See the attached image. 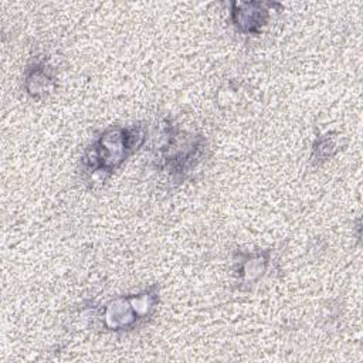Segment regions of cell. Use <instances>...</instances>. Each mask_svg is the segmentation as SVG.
Here are the masks:
<instances>
[{"label": "cell", "mask_w": 363, "mask_h": 363, "mask_svg": "<svg viewBox=\"0 0 363 363\" xmlns=\"http://www.w3.org/2000/svg\"><path fill=\"white\" fill-rule=\"evenodd\" d=\"M146 136L147 129L142 122L106 128L81 157V169L86 180L108 179L143 146Z\"/></svg>", "instance_id": "obj_1"}, {"label": "cell", "mask_w": 363, "mask_h": 363, "mask_svg": "<svg viewBox=\"0 0 363 363\" xmlns=\"http://www.w3.org/2000/svg\"><path fill=\"white\" fill-rule=\"evenodd\" d=\"M163 142L157 147L159 170L169 173L174 183L184 182L193 169L203 160L206 139L200 133L186 132L166 121L163 125Z\"/></svg>", "instance_id": "obj_2"}, {"label": "cell", "mask_w": 363, "mask_h": 363, "mask_svg": "<svg viewBox=\"0 0 363 363\" xmlns=\"http://www.w3.org/2000/svg\"><path fill=\"white\" fill-rule=\"evenodd\" d=\"M159 286L128 295H119L101 308L102 328L109 332H128L136 329L153 316L159 305Z\"/></svg>", "instance_id": "obj_3"}, {"label": "cell", "mask_w": 363, "mask_h": 363, "mask_svg": "<svg viewBox=\"0 0 363 363\" xmlns=\"http://www.w3.org/2000/svg\"><path fill=\"white\" fill-rule=\"evenodd\" d=\"M279 3L271 1H231L230 18L235 30L247 35H258L269 23L272 11H281Z\"/></svg>", "instance_id": "obj_4"}, {"label": "cell", "mask_w": 363, "mask_h": 363, "mask_svg": "<svg viewBox=\"0 0 363 363\" xmlns=\"http://www.w3.org/2000/svg\"><path fill=\"white\" fill-rule=\"evenodd\" d=\"M271 248L257 251H235L234 275L238 289H247L255 285L267 272L271 261Z\"/></svg>", "instance_id": "obj_5"}, {"label": "cell", "mask_w": 363, "mask_h": 363, "mask_svg": "<svg viewBox=\"0 0 363 363\" xmlns=\"http://www.w3.org/2000/svg\"><path fill=\"white\" fill-rule=\"evenodd\" d=\"M57 88V71L45 58H35L24 69V89L35 101H41Z\"/></svg>", "instance_id": "obj_6"}, {"label": "cell", "mask_w": 363, "mask_h": 363, "mask_svg": "<svg viewBox=\"0 0 363 363\" xmlns=\"http://www.w3.org/2000/svg\"><path fill=\"white\" fill-rule=\"evenodd\" d=\"M337 138L332 136V133H326L319 136L312 147L311 162L313 164H322L323 162L329 160L337 152Z\"/></svg>", "instance_id": "obj_7"}]
</instances>
